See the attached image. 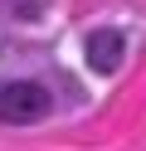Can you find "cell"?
<instances>
[{
	"label": "cell",
	"mask_w": 146,
	"mask_h": 151,
	"mask_svg": "<svg viewBox=\"0 0 146 151\" xmlns=\"http://www.w3.org/2000/svg\"><path fill=\"white\" fill-rule=\"evenodd\" d=\"M122 54H127L122 29H88L83 59H88V68H93V73H117V68H122Z\"/></svg>",
	"instance_id": "7a4b0ae2"
},
{
	"label": "cell",
	"mask_w": 146,
	"mask_h": 151,
	"mask_svg": "<svg viewBox=\"0 0 146 151\" xmlns=\"http://www.w3.org/2000/svg\"><path fill=\"white\" fill-rule=\"evenodd\" d=\"M54 112V93L34 78H10L0 83V122L5 127H29V122H44Z\"/></svg>",
	"instance_id": "6da1fadb"
}]
</instances>
